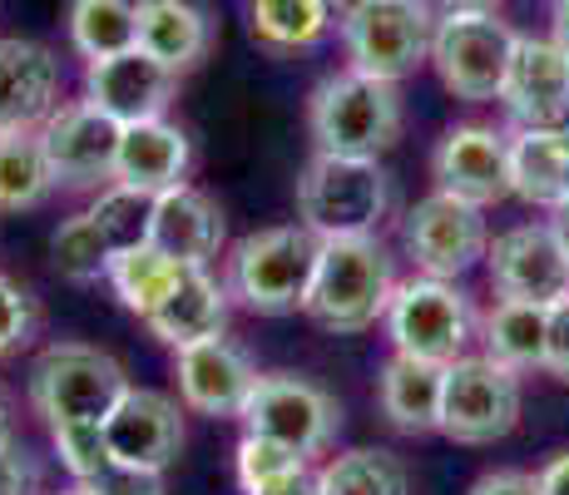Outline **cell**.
I'll list each match as a JSON object with an SVG mask.
<instances>
[{
  "mask_svg": "<svg viewBox=\"0 0 569 495\" xmlns=\"http://www.w3.org/2000/svg\"><path fill=\"white\" fill-rule=\"evenodd\" d=\"M317 253H322V238L308 234L302 224L258 228V234L238 238L228 253V297L258 317L302 313L317 273Z\"/></svg>",
  "mask_w": 569,
  "mask_h": 495,
  "instance_id": "obj_3",
  "label": "cell"
},
{
  "mask_svg": "<svg viewBox=\"0 0 569 495\" xmlns=\"http://www.w3.org/2000/svg\"><path fill=\"white\" fill-rule=\"evenodd\" d=\"M189 169H193V139L169 115L144 119V125H124L114 159L119 184H134L144 194H169L179 184H189Z\"/></svg>",
  "mask_w": 569,
  "mask_h": 495,
  "instance_id": "obj_20",
  "label": "cell"
},
{
  "mask_svg": "<svg viewBox=\"0 0 569 495\" xmlns=\"http://www.w3.org/2000/svg\"><path fill=\"white\" fill-rule=\"evenodd\" d=\"M490 288L506 303L555 307L569 297V253L550 224H516L486 248Z\"/></svg>",
  "mask_w": 569,
  "mask_h": 495,
  "instance_id": "obj_13",
  "label": "cell"
},
{
  "mask_svg": "<svg viewBox=\"0 0 569 495\" xmlns=\"http://www.w3.org/2000/svg\"><path fill=\"white\" fill-rule=\"evenodd\" d=\"M470 495H540V476H530V471H490V476H480Z\"/></svg>",
  "mask_w": 569,
  "mask_h": 495,
  "instance_id": "obj_40",
  "label": "cell"
},
{
  "mask_svg": "<svg viewBox=\"0 0 569 495\" xmlns=\"http://www.w3.org/2000/svg\"><path fill=\"white\" fill-rule=\"evenodd\" d=\"M64 36L84 65L134 50V0H70L64 6Z\"/></svg>",
  "mask_w": 569,
  "mask_h": 495,
  "instance_id": "obj_29",
  "label": "cell"
},
{
  "mask_svg": "<svg viewBox=\"0 0 569 495\" xmlns=\"http://www.w3.org/2000/svg\"><path fill=\"white\" fill-rule=\"evenodd\" d=\"M119 135L124 125H114L109 115L90 105V99H60L50 109V119L40 125V145H46L54 189H94L114 184V159H119Z\"/></svg>",
  "mask_w": 569,
  "mask_h": 495,
  "instance_id": "obj_12",
  "label": "cell"
},
{
  "mask_svg": "<svg viewBox=\"0 0 569 495\" xmlns=\"http://www.w3.org/2000/svg\"><path fill=\"white\" fill-rule=\"evenodd\" d=\"M510 194L530 208H560L569 198V135L516 129L510 135Z\"/></svg>",
  "mask_w": 569,
  "mask_h": 495,
  "instance_id": "obj_25",
  "label": "cell"
},
{
  "mask_svg": "<svg viewBox=\"0 0 569 495\" xmlns=\"http://www.w3.org/2000/svg\"><path fill=\"white\" fill-rule=\"evenodd\" d=\"M441 396H446L441 362L407 357V352H391V357L381 362L377 406H381V416H387V426H397L401 436L441 432Z\"/></svg>",
  "mask_w": 569,
  "mask_h": 495,
  "instance_id": "obj_24",
  "label": "cell"
},
{
  "mask_svg": "<svg viewBox=\"0 0 569 495\" xmlns=\"http://www.w3.org/2000/svg\"><path fill=\"white\" fill-rule=\"evenodd\" d=\"M391 214V174L377 159L312 154L298 174V224L317 238H367Z\"/></svg>",
  "mask_w": 569,
  "mask_h": 495,
  "instance_id": "obj_5",
  "label": "cell"
},
{
  "mask_svg": "<svg viewBox=\"0 0 569 495\" xmlns=\"http://www.w3.org/2000/svg\"><path fill=\"white\" fill-rule=\"evenodd\" d=\"M401 125H407L401 90L362 70L327 75L308 99L312 145L317 154H337V159H377L401 139Z\"/></svg>",
  "mask_w": 569,
  "mask_h": 495,
  "instance_id": "obj_2",
  "label": "cell"
},
{
  "mask_svg": "<svg viewBox=\"0 0 569 495\" xmlns=\"http://www.w3.org/2000/svg\"><path fill=\"white\" fill-rule=\"evenodd\" d=\"M332 6H337V0H332Z\"/></svg>",
  "mask_w": 569,
  "mask_h": 495,
  "instance_id": "obj_49",
  "label": "cell"
},
{
  "mask_svg": "<svg viewBox=\"0 0 569 495\" xmlns=\"http://www.w3.org/2000/svg\"><path fill=\"white\" fill-rule=\"evenodd\" d=\"M60 105V55L40 40L0 36V135L40 129Z\"/></svg>",
  "mask_w": 569,
  "mask_h": 495,
  "instance_id": "obj_19",
  "label": "cell"
},
{
  "mask_svg": "<svg viewBox=\"0 0 569 495\" xmlns=\"http://www.w3.org/2000/svg\"><path fill=\"white\" fill-rule=\"evenodd\" d=\"M228 307H233L228 283H218L208 268H183L179 283L163 293V303L144 317V323H149V333H154L163 347L183 352V347L203 343V337L223 333V327H228Z\"/></svg>",
  "mask_w": 569,
  "mask_h": 495,
  "instance_id": "obj_23",
  "label": "cell"
},
{
  "mask_svg": "<svg viewBox=\"0 0 569 495\" xmlns=\"http://www.w3.org/2000/svg\"><path fill=\"white\" fill-rule=\"evenodd\" d=\"M540 495H569V451L540 466Z\"/></svg>",
  "mask_w": 569,
  "mask_h": 495,
  "instance_id": "obj_41",
  "label": "cell"
},
{
  "mask_svg": "<svg viewBox=\"0 0 569 495\" xmlns=\"http://www.w3.org/2000/svg\"><path fill=\"white\" fill-rule=\"evenodd\" d=\"M248 30L272 55L317 50L337 30V6L332 0H248Z\"/></svg>",
  "mask_w": 569,
  "mask_h": 495,
  "instance_id": "obj_26",
  "label": "cell"
},
{
  "mask_svg": "<svg viewBox=\"0 0 569 495\" xmlns=\"http://www.w3.org/2000/svg\"><path fill=\"white\" fill-rule=\"evenodd\" d=\"M84 99L114 125H144V119L169 115V105L179 99V75L134 46L84 65Z\"/></svg>",
  "mask_w": 569,
  "mask_h": 495,
  "instance_id": "obj_17",
  "label": "cell"
},
{
  "mask_svg": "<svg viewBox=\"0 0 569 495\" xmlns=\"http://www.w3.org/2000/svg\"><path fill=\"white\" fill-rule=\"evenodd\" d=\"M431 179L476 208L510 198V135L496 125H451L431 154Z\"/></svg>",
  "mask_w": 569,
  "mask_h": 495,
  "instance_id": "obj_14",
  "label": "cell"
},
{
  "mask_svg": "<svg viewBox=\"0 0 569 495\" xmlns=\"http://www.w3.org/2000/svg\"><path fill=\"white\" fill-rule=\"evenodd\" d=\"M401 244H407L411 263L426 278H461L470 273L490 248L486 234V208L461 204V198L431 189L426 198H416L401 218Z\"/></svg>",
  "mask_w": 569,
  "mask_h": 495,
  "instance_id": "obj_11",
  "label": "cell"
},
{
  "mask_svg": "<svg viewBox=\"0 0 569 495\" xmlns=\"http://www.w3.org/2000/svg\"><path fill=\"white\" fill-rule=\"evenodd\" d=\"M317 491L322 495H411V471L397 451L357 446L332 456L317 471Z\"/></svg>",
  "mask_w": 569,
  "mask_h": 495,
  "instance_id": "obj_30",
  "label": "cell"
},
{
  "mask_svg": "<svg viewBox=\"0 0 569 495\" xmlns=\"http://www.w3.org/2000/svg\"><path fill=\"white\" fill-rule=\"evenodd\" d=\"M441 16H500V0H436Z\"/></svg>",
  "mask_w": 569,
  "mask_h": 495,
  "instance_id": "obj_42",
  "label": "cell"
},
{
  "mask_svg": "<svg viewBox=\"0 0 569 495\" xmlns=\"http://www.w3.org/2000/svg\"><path fill=\"white\" fill-rule=\"evenodd\" d=\"M173 377H179V402L189 412L223 422V416H243L262 372L233 337L218 333V337H203V343L173 352Z\"/></svg>",
  "mask_w": 569,
  "mask_h": 495,
  "instance_id": "obj_16",
  "label": "cell"
},
{
  "mask_svg": "<svg viewBox=\"0 0 569 495\" xmlns=\"http://www.w3.org/2000/svg\"><path fill=\"white\" fill-rule=\"evenodd\" d=\"M436 20L441 16L431 10V0H347V10L337 16L347 70L401 85L421 65H431Z\"/></svg>",
  "mask_w": 569,
  "mask_h": 495,
  "instance_id": "obj_4",
  "label": "cell"
},
{
  "mask_svg": "<svg viewBox=\"0 0 569 495\" xmlns=\"http://www.w3.org/2000/svg\"><path fill=\"white\" fill-rule=\"evenodd\" d=\"M550 228L560 234V244H565V253H569V198L560 208H550Z\"/></svg>",
  "mask_w": 569,
  "mask_h": 495,
  "instance_id": "obj_44",
  "label": "cell"
},
{
  "mask_svg": "<svg viewBox=\"0 0 569 495\" xmlns=\"http://www.w3.org/2000/svg\"><path fill=\"white\" fill-rule=\"evenodd\" d=\"M387 333H391V347L407 352V357L451 367L456 357H466L470 337L480 333L476 297L451 278L416 273L411 283H397V297L387 307Z\"/></svg>",
  "mask_w": 569,
  "mask_h": 495,
  "instance_id": "obj_7",
  "label": "cell"
},
{
  "mask_svg": "<svg viewBox=\"0 0 569 495\" xmlns=\"http://www.w3.org/2000/svg\"><path fill=\"white\" fill-rule=\"evenodd\" d=\"M104 442L119 466L134 471H169L183 451V416L169 392L129 387L124 402L104 416Z\"/></svg>",
  "mask_w": 569,
  "mask_h": 495,
  "instance_id": "obj_18",
  "label": "cell"
},
{
  "mask_svg": "<svg viewBox=\"0 0 569 495\" xmlns=\"http://www.w3.org/2000/svg\"><path fill=\"white\" fill-rule=\"evenodd\" d=\"M520 372L500 367L496 357H456L446 367V396H441V436L461 446H490L516 432L520 422Z\"/></svg>",
  "mask_w": 569,
  "mask_h": 495,
  "instance_id": "obj_9",
  "label": "cell"
},
{
  "mask_svg": "<svg viewBox=\"0 0 569 495\" xmlns=\"http://www.w3.org/2000/svg\"><path fill=\"white\" fill-rule=\"evenodd\" d=\"M397 297V263L377 234L367 238H322L317 273L302 313L337 337L367 333L387 323V307Z\"/></svg>",
  "mask_w": 569,
  "mask_h": 495,
  "instance_id": "obj_1",
  "label": "cell"
},
{
  "mask_svg": "<svg viewBox=\"0 0 569 495\" xmlns=\"http://www.w3.org/2000/svg\"><path fill=\"white\" fill-rule=\"evenodd\" d=\"M54 194V174L40 145V129L0 135V214H30Z\"/></svg>",
  "mask_w": 569,
  "mask_h": 495,
  "instance_id": "obj_28",
  "label": "cell"
},
{
  "mask_svg": "<svg viewBox=\"0 0 569 495\" xmlns=\"http://www.w3.org/2000/svg\"><path fill=\"white\" fill-rule=\"evenodd\" d=\"M560 6H569V0H555V10H560Z\"/></svg>",
  "mask_w": 569,
  "mask_h": 495,
  "instance_id": "obj_48",
  "label": "cell"
},
{
  "mask_svg": "<svg viewBox=\"0 0 569 495\" xmlns=\"http://www.w3.org/2000/svg\"><path fill=\"white\" fill-rule=\"evenodd\" d=\"M6 442H16V436H10V406H6V396H0V446Z\"/></svg>",
  "mask_w": 569,
  "mask_h": 495,
  "instance_id": "obj_46",
  "label": "cell"
},
{
  "mask_svg": "<svg viewBox=\"0 0 569 495\" xmlns=\"http://www.w3.org/2000/svg\"><path fill=\"white\" fill-rule=\"evenodd\" d=\"M109 263H114V253H109V244L100 238V228H94L90 214H70L60 228H54L50 268L60 273L64 283H74V288L109 283Z\"/></svg>",
  "mask_w": 569,
  "mask_h": 495,
  "instance_id": "obj_33",
  "label": "cell"
},
{
  "mask_svg": "<svg viewBox=\"0 0 569 495\" xmlns=\"http://www.w3.org/2000/svg\"><path fill=\"white\" fill-rule=\"evenodd\" d=\"M60 495H90V486H70V491H60Z\"/></svg>",
  "mask_w": 569,
  "mask_h": 495,
  "instance_id": "obj_47",
  "label": "cell"
},
{
  "mask_svg": "<svg viewBox=\"0 0 569 495\" xmlns=\"http://www.w3.org/2000/svg\"><path fill=\"white\" fill-rule=\"evenodd\" d=\"M179 273H183V263H173L169 253H159L149 244L134 253H114V263H109V288H114V297L129 313L149 317L163 303V293L179 283Z\"/></svg>",
  "mask_w": 569,
  "mask_h": 495,
  "instance_id": "obj_32",
  "label": "cell"
},
{
  "mask_svg": "<svg viewBox=\"0 0 569 495\" xmlns=\"http://www.w3.org/2000/svg\"><path fill=\"white\" fill-rule=\"evenodd\" d=\"M50 442H54V456L60 466L74 476V486H90L94 476L109 466V442H104V422H64V426H50Z\"/></svg>",
  "mask_w": 569,
  "mask_h": 495,
  "instance_id": "obj_35",
  "label": "cell"
},
{
  "mask_svg": "<svg viewBox=\"0 0 569 495\" xmlns=\"http://www.w3.org/2000/svg\"><path fill=\"white\" fill-rule=\"evenodd\" d=\"M555 46H560L565 55H569V6H560V10H555Z\"/></svg>",
  "mask_w": 569,
  "mask_h": 495,
  "instance_id": "obj_45",
  "label": "cell"
},
{
  "mask_svg": "<svg viewBox=\"0 0 569 495\" xmlns=\"http://www.w3.org/2000/svg\"><path fill=\"white\" fill-rule=\"evenodd\" d=\"M0 495H40V466L26 446H0Z\"/></svg>",
  "mask_w": 569,
  "mask_h": 495,
  "instance_id": "obj_38",
  "label": "cell"
},
{
  "mask_svg": "<svg viewBox=\"0 0 569 495\" xmlns=\"http://www.w3.org/2000/svg\"><path fill=\"white\" fill-rule=\"evenodd\" d=\"M268 495H322V491H317V476H312V471H302V476L282 481V486H272Z\"/></svg>",
  "mask_w": 569,
  "mask_h": 495,
  "instance_id": "obj_43",
  "label": "cell"
},
{
  "mask_svg": "<svg viewBox=\"0 0 569 495\" xmlns=\"http://www.w3.org/2000/svg\"><path fill=\"white\" fill-rule=\"evenodd\" d=\"M129 392V377L104 347L50 343L30 367V406L46 426L104 422Z\"/></svg>",
  "mask_w": 569,
  "mask_h": 495,
  "instance_id": "obj_6",
  "label": "cell"
},
{
  "mask_svg": "<svg viewBox=\"0 0 569 495\" xmlns=\"http://www.w3.org/2000/svg\"><path fill=\"white\" fill-rule=\"evenodd\" d=\"M40 333V303L26 283H16L10 273H0V362L16 357L36 343Z\"/></svg>",
  "mask_w": 569,
  "mask_h": 495,
  "instance_id": "obj_36",
  "label": "cell"
},
{
  "mask_svg": "<svg viewBox=\"0 0 569 495\" xmlns=\"http://www.w3.org/2000/svg\"><path fill=\"white\" fill-rule=\"evenodd\" d=\"M233 471H238L243 495H268L272 486H282V481L302 476V471H308V456L268 442V436L243 432V442H238V451H233Z\"/></svg>",
  "mask_w": 569,
  "mask_h": 495,
  "instance_id": "obj_34",
  "label": "cell"
},
{
  "mask_svg": "<svg viewBox=\"0 0 569 495\" xmlns=\"http://www.w3.org/2000/svg\"><path fill=\"white\" fill-rule=\"evenodd\" d=\"M134 46L169 65L173 75L199 70L213 50V16L203 0H134Z\"/></svg>",
  "mask_w": 569,
  "mask_h": 495,
  "instance_id": "obj_22",
  "label": "cell"
},
{
  "mask_svg": "<svg viewBox=\"0 0 569 495\" xmlns=\"http://www.w3.org/2000/svg\"><path fill=\"white\" fill-rule=\"evenodd\" d=\"M149 244L159 253H169L173 263H183V268H208L228 244L223 208L203 189H193V184H179V189L159 194L154 238H149Z\"/></svg>",
  "mask_w": 569,
  "mask_h": 495,
  "instance_id": "obj_21",
  "label": "cell"
},
{
  "mask_svg": "<svg viewBox=\"0 0 569 495\" xmlns=\"http://www.w3.org/2000/svg\"><path fill=\"white\" fill-rule=\"evenodd\" d=\"M154 208H159V194H144L134 184L114 179L94 194V204L84 214L94 218L109 253H134V248H149V238H154Z\"/></svg>",
  "mask_w": 569,
  "mask_h": 495,
  "instance_id": "obj_31",
  "label": "cell"
},
{
  "mask_svg": "<svg viewBox=\"0 0 569 495\" xmlns=\"http://www.w3.org/2000/svg\"><path fill=\"white\" fill-rule=\"evenodd\" d=\"M243 426L312 461L332 451L337 432H342V402L298 372H262L243 406Z\"/></svg>",
  "mask_w": 569,
  "mask_h": 495,
  "instance_id": "obj_8",
  "label": "cell"
},
{
  "mask_svg": "<svg viewBox=\"0 0 569 495\" xmlns=\"http://www.w3.org/2000/svg\"><path fill=\"white\" fill-rule=\"evenodd\" d=\"M545 372L569 382V297L550 307V352H545Z\"/></svg>",
  "mask_w": 569,
  "mask_h": 495,
  "instance_id": "obj_39",
  "label": "cell"
},
{
  "mask_svg": "<svg viewBox=\"0 0 569 495\" xmlns=\"http://www.w3.org/2000/svg\"><path fill=\"white\" fill-rule=\"evenodd\" d=\"M480 343H486V357H496L500 367H510V372L545 367V352H550V307L506 303V297H500V303L480 317Z\"/></svg>",
  "mask_w": 569,
  "mask_h": 495,
  "instance_id": "obj_27",
  "label": "cell"
},
{
  "mask_svg": "<svg viewBox=\"0 0 569 495\" xmlns=\"http://www.w3.org/2000/svg\"><path fill=\"white\" fill-rule=\"evenodd\" d=\"M516 40L520 30H510L500 16H441L431 40V65L456 99L490 105L500 99Z\"/></svg>",
  "mask_w": 569,
  "mask_h": 495,
  "instance_id": "obj_10",
  "label": "cell"
},
{
  "mask_svg": "<svg viewBox=\"0 0 569 495\" xmlns=\"http://www.w3.org/2000/svg\"><path fill=\"white\" fill-rule=\"evenodd\" d=\"M90 495H163V476L159 471H134L109 461L100 476L90 481Z\"/></svg>",
  "mask_w": 569,
  "mask_h": 495,
  "instance_id": "obj_37",
  "label": "cell"
},
{
  "mask_svg": "<svg viewBox=\"0 0 569 495\" xmlns=\"http://www.w3.org/2000/svg\"><path fill=\"white\" fill-rule=\"evenodd\" d=\"M500 105L516 129L569 135V55L550 36H520L500 85Z\"/></svg>",
  "mask_w": 569,
  "mask_h": 495,
  "instance_id": "obj_15",
  "label": "cell"
}]
</instances>
